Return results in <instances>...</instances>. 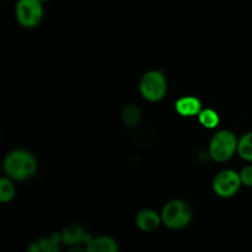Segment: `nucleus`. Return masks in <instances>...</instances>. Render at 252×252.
Wrapping results in <instances>:
<instances>
[{"label":"nucleus","mask_w":252,"mask_h":252,"mask_svg":"<svg viewBox=\"0 0 252 252\" xmlns=\"http://www.w3.org/2000/svg\"><path fill=\"white\" fill-rule=\"evenodd\" d=\"M62 236V245L68 246H88L93 241L94 236L90 233H86L85 229L79 224H69L63 230L61 231Z\"/></svg>","instance_id":"obj_7"},{"label":"nucleus","mask_w":252,"mask_h":252,"mask_svg":"<svg viewBox=\"0 0 252 252\" xmlns=\"http://www.w3.org/2000/svg\"><path fill=\"white\" fill-rule=\"evenodd\" d=\"M202 110L201 100L196 96H182L175 102V111L181 117H197Z\"/></svg>","instance_id":"obj_10"},{"label":"nucleus","mask_w":252,"mask_h":252,"mask_svg":"<svg viewBox=\"0 0 252 252\" xmlns=\"http://www.w3.org/2000/svg\"><path fill=\"white\" fill-rule=\"evenodd\" d=\"M121 116H122L123 123L127 127L133 128L137 127L140 123V120H142V111L134 103H128V105H126L123 107Z\"/></svg>","instance_id":"obj_12"},{"label":"nucleus","mask_w":252,"mask_h":252,"mask_svg":"<svg viewBox=\"0 0 252 252\" xmlns=\"http://www.w3.org/2000/svg\"><path fill=\"white\" fill-rule=\"evenodd\" d=\"M66 252H88V250H86L85 246L78 245V246H71V248H69V250Z\"/></svg>","instance_id":"obj_17"},{"label":"nucleus","mask_w":252,"mask_h":252,"mask_svg":"<svg viewBox=\"0 0 252 252\" xmlns=\"http://www.w3.org/2000/svg\"><path fill=\"white\" fill-rule=\"evenodd\" d=\"M88 252H120L117 240L110 235L94 236L93 241L86 246Z\"/></svg>","instance_id":"obj_11"},{"label":"nucleus","mask_w":252,"mask_h":252,"mask_svg":"<svg viewBox=\"0 0 252 252\" xmlns=\"http://www.w3.org/2000/svg\"><path fill=\"white\" fill-rule=\"evenodd\" d=\"M39 1H41V2H47V1H49V0H39Z\"/></svg>","instance_id":"obj_18"},{"label":"nucleus","mask_w":252,"mask_h":252,"mask_svg":"<svg viewBox=\"0 0 252 252\" xmlns=\"http://www.w3.org/2000/svg\"><path fill=\"white\" fill-rule=\"evenodd\" d=\"M241 186L240 172L230 169L218 172L212 182L213 192L220 198H231L240 191Z\"/></svg>","instance_id":"obj_6"},{"label":"nucleus","mask_w":252,"mask_h":252,"mask_svg":"<svg viewBox=\"0 0 252 252\" xmlns=\"http://www.w3.org/2000/svg\"><path fill=\"white\" fill-rule=\"evenodd\" d=\"M160 214H161L162 225L170 230H182L187 228L193 219V211L184 199L169 201L162 207Z\"/></svg>","instance_id":"obj_2"},{"label":"nucleus","mask_w":252,"mask_h":252,"mask_svg":"<svg viewBox=\"0 0 252 252\" xmlns=\"http://www.w3.org/2000/svg\"><path fill=\"white\" fill-rule=\"evenodd\" d=\"M5 175L12 181H26L36 175L38 164L32 153L24 149L11 150L2 162Z\"/></svg>","instance_id":"obj_1"},{"label":"nucleus","mask_w":252,"mask_h":252,"mask_svg":"<svg viewBox=\"0 0 252 252\" xmlns=\"http://www.w3.org/2000/svg\"><path fill=\"white\" fill-rule=\"evenodd\" d=\"M16 194V189L11 179L4 176L0 179V202L1 203H9L15 198Z\"/></svg>","instance_id":"obj_15"},{"label":"nucleus","mask_w":252,"mask_h":252,"mask_svg":"<svg viewBox=\"0 0 252 252\" xmlns=\"http://www.w3.org/2000/svg\"><path fill=\"white\" fill-rule=\"evenodd\" d=\"M139 93L149 102L161 101L167 93V79L164 71L153 69L143 74L139 80Z\"/></svg>","instance_id":"obj_4"},{"label":"nucleus","mask_w":252,"mask_h":252,"mask_svg":"<svg viewBox=\"0 0 252 252\" xmlns=\"http://www.w3.org/2000/svg\"><path fill=\"white\" fill-rule=\"evenodd\" d=\"M239 138L231 130L220 129L209 142V157L217 162H225L238 153Z\"/></svg>","instance_id":"obj_3"},{"label":"nucleus","mask_w":252,"mask_h":252,"mask_svg":"<svg viewBox=\"0 0 252 252\" xmlns=\"http://www.w3.org/2000/svg\"><path fill=\"white\" fill-rule=\"evenodd\" d=\"M135 225H137V228L139 229L140 231H144V233H153V231H155L157 229H159L160 225H162L161 214L158 213L154 209H142V211L138 212V214L135 216Z\"/></svg>","instance_id":"obj_8"},{"label":"nucleus","mask_w":252,"mask_h":252,"mask_svg":"<svg viewBox=\"0 0 252 252\" xmlns=\"http://www.w3.org/2000/svg\"><path fill=\"white\" fill-rule=\"evenodd\" d=\"M238 155L245 161L252 162V130L239 138Z\"/></svg>","instance_id":"obj_14"},{"label":"nucleus","mask_w":252,"mask_h":252,"mask_svg":"<svg viewBox=\"0 0 252 252\" xmlns=\"http://www.w3.org/2000/svg\"><path fill=\"white\" fill-rule=\"evenodd\" d=\"M199 125L206 129H216L220 123V116L213 108H203L197 116Z\"/></svg>","instance_id":"obj_13"},{"label":"nucleus","mask_w":252,"mask_h":252,"mask_svg":"<svg viewBox=\"0 0 252 252\" xmlns=\"http://www.w3.org/2000/svg\"><path fill=\"white\" fill-rule=\"evenodd\" d=\"M43 2L39 0H17L15 5L16 21L25 29H33L43 19Z\"/></svg>","instance_id":"obj_5"},{"label":"nucleus","mask_w":252,"mask_h":252,"mask_svg":"<svg viewBox=\"0 0 252 252\" xmlns=\"http://www.w3.org/2000/svg\"><path fill=\"white\" fill-rule=\"evenodd\" d=\"M61 233H53L49 236L34 239L27 248L26 252H61Z\"/></svg>","instance_id":"obj_9"},{"label":"nucleus","mask_w":252,"mask_h":252,"mask_svg":"<svg viewBox=\"0 0 252 252\" xmlns=\"http://www.w3.org/2000/svg\"><path fill=\"white\" fill-rule=\"evenodd\" d=\"M240 177L241 182H243V186L252 189V165H248V166H245L241 170Z\"/></svg>","instance_id":"obj_16"}]
</instances>
